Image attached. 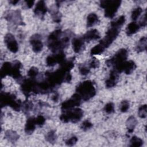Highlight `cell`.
Here are the masks:
<instances>
[{
    "label": "cell",
    "instance_id": "1",
    "mask_svg": "<svg viewBox=\"0 0 147 147\" xmlns=\"http://www.w3.org/2000/svg\"><path fill=\"white\" fill-rule=\"evenodd\" d=\"M76 93L81 97L82 99L86 101L96 94V89L93 82L91 80H86L80 83L76 88Z\"/></svg>",
    "mask_w": 147,
    "mask_h": 147
},
{
    "label": "cell",
    "instance_id": "2",
    "mask_svg": "<svg viewBox=\"0 0 147 147\" xmlns=\"http://www.w3.org/2000/svg\"><path fill=\"white\" fill-rule=\"evenodd\" d=\"M0 104L1 107L9 106L15 111H20L22 107V102L16 99V96L7 92H1Z\"/></svg>",
    "mask_w": 147,
    "mask_h": 147
},
{
    "label": "cell",
    "instance_id": "3",
    "mask_svg": "<svg viewBox=\"0 0 147 147\" xmlns=\"http://www.w3.org/2000/svg\"><path fill=\"white\" fill-rule=\"evenodd\" d=\"M83 116V110L80 108L75 107L73 109L64 111V113L60 116V119L64 123L69 122L75 123L79 121Z\"/></svg>",
    "mask_w": 147,
    "mask_h": 147
},
{
    "label": "cell",
    "instance_id": "4",
    "mask_svg": "<svg viewBox=\"0 0 147 147\" xmlns=\"http://www.w3.org/2000/svg\"><path fill=\"white\" fill-rule=\"evenodd\" d=\"M121 1L119 0H105L100 2V6L105 9V16L112 18L118 11Z\"/></svg>",
    "mask_w": 147,
    "mask_h": 147
},
{
    "label": "cell",
    "instance_id": "5",
    "mask_svg": "<svg viewBox=\"0 0 147 147\" xmlns=\"http://www.w3.org/2000/svg\"><path fill=\"white\" fill-rule=\"evenodd\" d=\"M128 52L125 48L119 49L111 59L106 60V63L108 67H115L126 61Z\"/></svg>",
    "mask_w": 147,
    "mask_h": 147
},
{
    "label": "cell",
    "instance_id": "6",
    "mask_svg": "<svg viewBox=\"0 0 147 147\" xmlns=\"http://www.w3.org/2000/svg\"><path fill=\"white\" fill-rule=\"evenodd\" d=\"M120 29L110 26L106 33V35L100 41L99 44L102 45L105 49L108 48L112 42L115 40L119 34Z\"/></svg>",
    "mask_w": 147,
    "mask_h": 147
},
{
    "label": "cell",
    "instance_id": "7",
    "mask_svg": "<svg viewBox=\"0 0 147 147\" xmlns=\"http://www.w3.org/2000/svg\"><path fill=\"white\" fill-rule=\"evenodd\" d=\"M82 98L78 93H75L68 100L63 102L61 105V110L67 111L79 106L80 105Z\"/></svg>",
    "mask_w": 147,
    "mask_h": 147
},
{
    "label": "cell",
    "instance_id": "8",
    "mask_svg": "<svg viewBox=\"0 0 147 147\" xmlns=\"http://www.w3.org/2000/svg\"><path fill=\"white\" fill-rule=\"evenodd\" d=\"M136 68L135 63L132 60L125 61L121 64L116 65L113 67V69L115 70L118 74L122 72H125L127 75L131 74Z\"/></svg>",
    "mask_w": 147,
    "mask_h": 147
},
{
    "label": "cell",
    "instance_id": "9",
    "mask_svg": "<svg viewBox=\"0 0 147 147\" xmlns=\"http://www.w3.org/2000/svg\"><path fill=\"white\" fill-rule=\"evenodd\" d=\"M5 19L14 25H22L23 21L21 12L19 10H10L7 11L5 16Z\"/></svg>",
    "mask_w": 147,
    "mask_h": 147
},
{
    "label": "cell",
    "instance_id": "10",
    "mask_svg": "<svg viewBox=\"0 0 147 147\" xmlns=\"http://www.w3.org/2000/svg\"><path fill=\"white\" fill-rule=\"evenodd\" d=\"M36 84V82L34 79H24L21 84V90L26 96H28L31 92H33Z\"/></svg>",
    "mask_w": 147,
    "mask_h": 147
},
{
    "label": "cell",
    "instance_id": "11",
    "mask_svg": "<svg viewBox=\"0 0 147 147\" xmlns=\"http://www.w3.org/2000/svg\"><path fill=\"white\" fill-rule=\"evenodd\" d=\"M5 43L7 49L13 53H16L18 51V45L14 36L11 33H7L4 37Z\"/></svg>",
    "mask_w": 147,
    "mask_h": 147
},
{
    "label": "cell",
    "instance_id": "12",
    "mask_svg": "<svg viewBox=\"0 0 147 147\" xmlns=\"http://www.w3.org/2000/svg\"><path fill=\"white\" fill-rule=\"evenodd\" d=\"M29 41L32 46V50L34 52L38 53L42 51L43 48V43L41 40V37L39 34L32 35L30 37Z\"/></svg>",
    "mask_w": 147,
    "mask_h": 147
},
{
    "label": "cell",
    "instance_id": "13",
    "mask_svg": "<svg viewBox=\"0 0 147 147\" xmlns=\"http://www.w3.org/2000/svg\"><path fill=\"white\" fill-rule=\"evenodd\" d=\"M47 11V7L43 1H38L34 9V14L40 18H43Z\"/></svg>",
    "mask_w": 147,
    "mask_h": 147
},
{
    "label": "cell",
    "instance_id": "14",
    "mask_svg": "<svg viewBox=\"0 0 147 147\" xmlns=\"http://www.w3.org/2000/svg\"><path fill=\"white\" fill-rule=\"evenodd\" d=\"M118 74H119L114 69L110 71L109 77L105 82V85L107 88H112L116 85L118 79Z\"/></svg>",
    "mask_w": 147,
    "mask_h": 147
},
{
    "label": "cell",
    "instance_id": "15",
    "mask_svg": "<svg viewBox=\"0 0 147 147\" xmlns=\"http://www.w3.org/2000/svg\"><path fill=\"white\" fill-rule=\"evenodd\" d=\"M22 65L21 63L18 61L15 60L12 63V71L11 76L13 79L16 80H20L21 78V74L20 71V68Z\"/></svg>",
    "mask_w": 147,
    "mask_h": 147
},
{
    "label": "cell",
    "instance_id": "16",
    "mask_svg": "<svg viewBox=\"0 0 147 147\" xmlns=\"http://www.w3.org/2000/svg\"><path fill=\"white\" fill-rule=\"evenodd\" d=\"M84 41H90L92 40H98L100 38V34L98 30L95 29H91L87 31L82 37Z\"/></svg>",
    "mask_w": 147,
    "mask_h": 147
},
{
    "label": "cell",
    "instance_id": "17",
    "mask_svg": "<svg viewBox=\"0 0 147 147\" xmlns=\"http://www.w3.org/2000/svg\"><path fill=\"white\" fill-rule=\"evenodd\" d=\"M37 125L34 117H29L26 120L25 126V131L26 134H30L33 133Z\"/></svg>",
    "mask_w": 147,
    "mask_h": 147
},
{
    "label": "cell",
    "instance_id": "18",
    "mask_svg": "<svg viewBox=\"0 0 147 147\" xmlns=\"http://www.w3.org/2000/svg\"><path fill=\"white\" fill-rule=\"evenodd\" d=\"M12 71V63L5 62L1 68V77L3 78L6 76H11Z\"/></svg>",
    "mask_w": 147,
    "mask_h": 147
},
{
    "label": "cell",
    "instance_id": "19",
    "mask_svg": "<svg viewBox=\"0 0 147 147\" xmlns=\"http://www.w3.org/2000/svg\"><path fill=\"white\" fill-rule=\"evenodd\" d=\"M84 40L82 37H75L72 41V48L75 53H79L84 45Z\"/></svg>",
    "mask_w": 147,
    "mask_h": 147
},
{
    "label": "cell",
    "instance_id": "20",
    "mask_svg": "<svg viewBox=\"0 0 147 147\" xmlns=\"http://www.w3.org/2000/svg\"><path fill=\"white\" fill-rule=\"evenodd\" d=\"M5 137L8 141L14 143L19 139V135L14 130H7L5 133Z\"/></svg>",
    "mask_w": 147,
    "mask_h": 147
},
{
    "label": "cell",
    "instance_id": "21",
    "mask_svg": "<svg viewBox=\"0 0 147 147\" xmlns=\"http://www.w3.org/2000/svg\"><path fill=\"white\" fill-rule=\"evenodd\" d=\"M59 3H57L55 5V6H52L51 8V16L52 17V19L54 22L59 23L61 21V15L59 11Z\"/></svg>",
    "mask_w": 147,
    "mask_h": 147
},
{
    "label": "cell",
    "instance_id": "22",
    "mask_svg": "<svg viewBox=\"0 0 147 147\" xmlns=\"http://www.w3.org/2000/svg\"><path fill=\"white\" fill-rule=\"evenodd\" d=\"M140 25L136 22H131L129 23L126 29V33L127 36H131L137 33L140 29Z\"/></svg>",
    "mask_w": 147,
    "mask_h": 147
},
{
    "label": "cell",
    "instance_id": "23",
    "mask_svg": "<svg viewBox=\"0 0 147 147\" xmlns=\"http://www.w3.org/2000/svg\"><path fill=\"white\" fill-rule=\"evenodd\" d=\"M137 124V121L136 118L133 115L130 116L127 118L126 122V128L127 129L128 133H131L134 131Z\"/></svg>",
    "mask_w": 147,
    "mask_h": 147
},
{
    "label": "cell",
    "instance_id": "24",
    "mask_svg": "<svg viewBox=\"0 0 147 147\" xmlns=\"http://www.w3.org/2000/svg\"><path fill=\"white\" fill-rule=\"evenodd\" d=\"M98 21V17L95 13H90L87 17V26L88 28L93 26L96 24H97Z\"/></svg>",
    "mask_w": 147,
    "mask_h": 147
},
{
    "label": "cell",
    "instance_id": "25",
    "mask_svg": "<svg viewBox=\"0 0 147 147\" xmlns=\"http://www.w3.org/2000/svg\"><path fill=\"white\" fill-rule=\"evenodd\" d=\"M146 45H147L146 37H142L136 45V50L137 52H143L146 49Z\"/></svg>",
    "mask_w": 147,
    "mask_h": 147
},
{
    "label": "cell",
    "instance_id": "26",
    "mask_svg": "<svg viewBox=\"0 0 147 147\" xmlns=\"http://www.w3.org/2000/svg\"><path fill=\"white\" fill-rule=\"evenodd\" d=\"M125 22V16H121L117 20L112 21L110 24V26L115 27L118 29H121Z\"/></svg>",
    "mask_w": 147,
    "mask_h": 147
},
{
    "label": "cell",
    "instance_id": "27",
    "mask_svg": "<svg viewBox=\"0 0 147 147\" xmlns=\"http://www.w3.org/2000/svg\"><path fill=\"white\" fill-rule=\"evenodd\" d=\"M47 141L51 144H54L56 141L57 136L55 130H51L47 133L45 136Z\"/></svg>",
    "mask_w": 147,
    "mask_h": 147
},
{
    "label": "cell",
    "instance_id": "28",
    "mask_svg": "<svg viewBox=\"0 0 147 147\" xmlns=\"http://www.w3.org/2000/svg\"><path fill=\"white\" fill-rule=\"evenodd\" d=\"M143 140L137 136H133L130 140V146L133 147H140L143 145Z\"/></svg>",
    "mask_w": 147,
    "mask_h": 147
},
{
    "label": "cell",
    "instance_id": "29",
    "mask_svg": "<svg viewBox=\"0 0 147 147\" xmlns=\"http://www.w3.org/2000/svg\"><path fill=\"white\" fill-rule=\"evenodd\" d=\"M105 48L100 45L99 43L97 45H96L95 47H94L91 49L90 53L91 55H97L102 53L104 51Z\"/></svg>",
    "mask_w": 147,
    "mask_h": 147
},
{
    "label": "cell",
    "instance_id": "30",
    "mask_svg": "<svg viewBox=\"0 0 147 147\" xmlns=\"http://www.w3.org/2000/svg\"><path fill=\"white\" fill-rule=\"evenodd\" d=\"M57 63H58L55 54L53 55H49L46 59V64L48 66L52 67Z\"/></svg>",
    "mask_w": 147,
    "mask_h": 147
},
{
    "label": "cell",
    "instance_id": "31",
    "mask_svg": "<svg viewBox=\"0 0 147 147\" xmlns=\"http://www.w3.org/2000/svg\"><path fill=\"white\" fill-rule=\"evenodd\" d=\"M138 115L141 118H145L147 115V106L146 105H142L140 106L138 110Z\"/></svg>",
    "mask_w": 147,
    "mask_h": 147
},
{
    "label": "cell",
    "instance_id": "32",
    "mask_svg": "<svg viewBox=\"0 0 147 147\" xmlns=\"http://www.w3.org/2000/svg\"><path fill=\"white\" fill-rule=\"evenodd\" d=\"M142 12V9L140 7H137L136 8L134 9L131 14V19L133 21H136L140 16Z\"/></svg>",
    "mask_w": 147,
    "mask_h": 147
},
{
    "label": "cell",
    "instance_id": "33",
    "mask_svg": "<svg viewBox=\"0 0 147 147\" xmlns=\"http://www.w3.org/2000/svg\"><path fill=\"white\" fill-rule=\"evenodd\" d=\"M33 106V105L31 102L26 100L22 103L21 109H22V110L25 113H28L29 111H30L32 110Z\"/></svg>",
    "mask_w": 147,
    "mask_h": 147
},
{
    "label": "cell",
    "instance_id": "34",
    "mask_svg": "<svg viewBox=\"0 0 147 147\" xmlns=\"http://www.w3.org/2000/svg\"><path fill=\"white\" fill-rule=\"evenodd\" d=\"M79 71L82 75H87L90 71V68L88 65H85L84 64H80L79 66Z\"/></svg>",
    "mask_w": 147,
    "mask_h": 147
},
{
    "label": "cell",
    "instance_id": "35",
    "mask_svg": "<svg viewBox=\"0 0 147 147\" xmlns=\"http://www.w3.org/2000/svg\"><path fill=\"white\" fill-rule=\"evenodd\" d=\"M129 106H130V103H129V101H127L126 100H123L120 103L119 110L121 112L125 113L129 109Z\"/></svg>",
    "mask_w": 147,
    "mask_h": 147
},
{
    "label": "cell",
    "instance_id": "36",
    "mask_svg": "<svg viewBox=\"0 0 147 147\" xmlns=\"http://www.w3.org/2000/svg\"><path fill=\"white\" fill-rule=\"evenodd\" d=\"M38 74V68L35 67H32L29 69L28 72V76L29 77V78L34 79L37 76Z\"/></svg>",
    "mask_w": 147,
    "mask_h": 147
},
{
    "label": "cell",
    "instance_id": "37",
    "mask_svg": "<svg viewBox=\"0 0 147 147\" xmlns=\"http://www.w3.org/2000/svg\"><path fill=\"white\" fill-rule=\"evenodd\" d=\"M105 111L107 114H111L114 111V105L112 102L107 103L104 107Z\"/></svg>",
    "mask_w": 147,
    "mask_h": 147
},
{
    "label": "cell",
    "instance_id": "38",
    "mask_svg": "<svg viewBox=\"0 0 147 147\" xmlns=\"http://www.w3.org/2000/svg\"><path fill=\"white\" fill-rule=\"evenodd\" d=\"M92 127V123L87 119L84 121L80 126L81 129L84 131H86L90 129V128H91Z\"/></svg>",
    "mask_w": 147,
    "mask_h": 147
},
{
    "label": "cell",
    "instance_id": "39",
    "mask_svg": "<svg viewBox=\"0 0 147 147\" xmlns=\"http://www.w3.org/2000/svg\"><path fill=\"white\" fill-rule=\"evenodd\" d=\"M88 66L90 68H96L99 66V61L97 59L94 58L88 63Z\"/></svg>",
    "mask_w": 147,
    "mask_h": 147
},
{
    "label": "cell",
    "instance_id": "40",
    "mask_svg": "<svg viewBox=\"0 0 147 147\" xmlns=\"http://www.w3.org/2000/svg\"><path fill=\"white\" fill-rule=\"evenodd\" d=\"M78 140V139L76 137L73 136V137H71V138L67 139L65 141V143L68 146H73L77 142Z\"/></svg>",
    "mask_w": 147,
    "mask_h": 147
},
{
    "label": "cell",
    "instance_id": "41",
    "mask_svg": "<svg viewBox=\"0 0 147 147\" xmlns=\"http://www.w3.org/2000/svg\"><path fill=\"white\" fill-rule=\"evenodd\" d=\"M35 119H36V124L37 125H38V126L43 125L45 122V118L44 117V116L41 115H38L36 118H35Z\"/></svg>",
    "mask_w": 147,
    "mask_h": 147
},
{
    "label": "cell",
    "instance_id": "42",
    "mask_svg": "<svg viewBox=\"0 0 147 147\" xmlns=\"http://www.w3.org/2000/svg\"><path fill=\"white\" fill-rule=\"evenodd\" d=\"M138 25L141 27H145L146 25V12L144 13V15L142 16V17L141 18Z\"/></svg>",
    "mask_w": 147,
    "mask_h": 147
},
{
    "label": "cell",
    "instance_id": "43",
    "mask_svg": "<svg viewBox=\"0 0 147 147\" xmlns=\"http://www.w3.org/2000/svg\"><path fill=\"white\" fill-rule=\"evenodd\" d=\"M25 2L26 5L28 8H31L34 3V1H25Z\"/></svg>",
    "mask_w": 147,
    "mask_h": 147
},
{
    "label": "cell",
    "instance_id": "44",
    "mask_svg": "<svg viewBox=\"0 0 147 147\" xmlns=\"http://www.w3.org/2000/svg\"><path fill=\"white\" fill-rule=\"evenodd\" d=\"M59 99V94L57 93H55V95H53L52 96V99L55 101V102H56Z\"/></svg>",
    "mask_w": 147,
    "mask_h": 147
},
{
    "label": "cell",
    "instance_id": "45",
    "mask_svg": "<svg viewBox=\"0 0 147 147\" xmlns=\"http://www.w3.org/2000/svg\"><path fill=\"white\" fill-rule=\"evenodd\" d=\"M19 2V1L17 0V1H13V0H11V1H9V3H11V5H16L17 3Z\"/></svg>",
    "mask_w": 147,
    "mask_h": 147
}]
</instances>
